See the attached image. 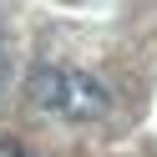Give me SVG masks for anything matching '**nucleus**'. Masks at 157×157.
<instances>
[{
	"mask_svg": "<svg viewBox=\"0 0 157 157\" xmlns=\"http://www.w3.org/2000/svg\"><path fill=\"white\" fill-rule=\"evenodd\" d=\"M61 112L71 117V122H96V117H106L112 112L106 81L91 76V71H66V101H61Z\"/></svg>",
	"mask_w": 157,
	"mask_h": 157,
	"instance_id": "obj_1",
	"label": "nucleus"
},
{
	"mask_svg": "<svg viewBox=\"0 0 157 157\" xmlns=\"http://www.w3.org/2000/svg\"><path fill=\"white\" fill-rule=\"evenodd\" d=\"M25 96H31V106H41V112H61L66 101V71L51 61L31 66V76H25Z\"/></svg>",
	"mask_w": 157,
	"mask_h": 157,
	"instance_id": "obj_2",
	"label": "nucleus"
},
{
	"mask_svg": "<svg viewBox=\"0 0 157 157\" xmlns=\"http://www.w3.org/2000/svg\"><path fill=\"white\" fill-rule=\"evenodd\" d=\"M10 86H15V56H10V46L0 41V106L10 101Z\"/></svg>",
	"mask_w": 157,
	"mask_h": 157,
	"instance_id": "obj_3",
	"label": "nucleus"
},
{
	"mask_svg": "<svg viewBox=\"0 0 157 157\" xmlns=\"http://www.w3.org/2000/svg\"><path fill=\"white\" fill-rule=\"evenodd\" d=\"M0 152H5V157H36V152H25L21 142H10V137H0Z\"/></svg>",
	"mask_w": 157,
	"mask_h": 157,
	"instance_id": "obj_4",
	"label": "nucleus"
}]
</instances>
